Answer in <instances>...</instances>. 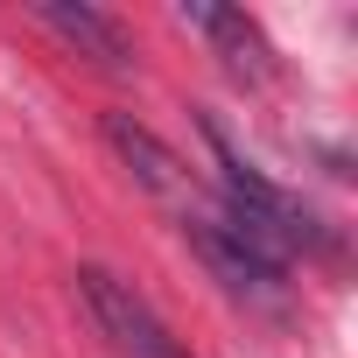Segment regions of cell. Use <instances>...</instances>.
Returning a JSON list of instances; mask_svg holds the SVG:
<instances>
[{"mask_svg":"<svg viewBox=\"0 0 358 358\" xmlns=\"http://www.w3.org/2000/svg\"><path fill=\"white\" fill-rule=\"evenodd\" d=\"M204 134H211V148H218V197H225V204H218V218H225V225H232L260 260L288 267L295 253H323V246H330V239H323V225H316L288 190H274L253 162H239V155L225 148V134H218V127H204Z\"/></svg>","mask_w":358,"mask_h":358,"instance_id":"6da1fadb","label":"cell"},{"mask_svg":"<svg viewBox=\"0 0 358 358\" xmlns=\"http://www.w3.org/2000/svg\"><path fill=\"white\" fill-rule=\"evenodd\" d=\"M78 302L92 309L99 337L120 351V358H176L183 344L169 337V323L148 309V295L134 281H120L113 267H78Z\"/></svg>","mask_w":358,"mask_h":358,"instance_id":"7a4b0ae2","label":"cell"},{"mask_svg":"<svg viewBox=\"0 0 358 358\" xmlns=\"http://www.w3.org/2000/svg\"><path fill=\"white\" fill-rule=\"evenodd\" d=\"M183 239L197 246V260L232 288V295H253V302H274L281 288H288V267H274V260H260L218 211H204V204H183Z\"/></svg>","mask_w":358,"mask_h":358,"instance_id":"3957f363","label":"cell"},{"mask_svg":"<svg viewBox=\"0 0 358 358\" xmlns=\"http://www.w3.org/2000/svg\"><path fill=\"white\" fill-rule=\"evenodd\" d=\"M99 134H106V148L134 169L141 190H155V197H169V204H190V169H183V155H176L162 134H148L134 113H106Z\"/></svg>","mask_w":358,"mask_h":358,"instance_id":"277c9868","label":"cell"},{"mask_svg":"<svg viewBox=\"0 0 358 358\" xmlns=\"http://www.w3.org/2000/svg\"><path fill=\"white\" fill-rule=\"evenodd\" d=\"M36 22L43 29H57L78 57H92L99 71H113V78H127L134 71V36L113 22V15H99V8H85V0H78V8H71V0H36Z\"/></svg>","mask_w":358,"mask_h":358,"instance_id":"5b68a950","label":"cell"},{"mask_svg":"<svg viewBox=\"0 0 358 358\" xmlns=\"http://www.w3.org/2000/svg\"><path fill=\"white\" fill-rule=\"evenodd\" d=\"M183 22L211 36L218 64H225L239 85H267V78H274V50H267V36H260L239 8H211V0H190V8H183Z\"/></svg>","mask_w":358,"mask_h":358,"instance_id":"8992f818","label":"cell"},{"mask_svg":"<svg viewBox=\"0 0 358 358\" xmlns=\"http://www.w3.org/2000/svg\"><path fill=\"white\" fill-rule=\"evenodd\" d=\"M176 358H190V351H176Z\"/></svg>","mask_w":358,"mask_h":358,"instance_id":"52a82bcc","label":"cell"}]
</instances>
